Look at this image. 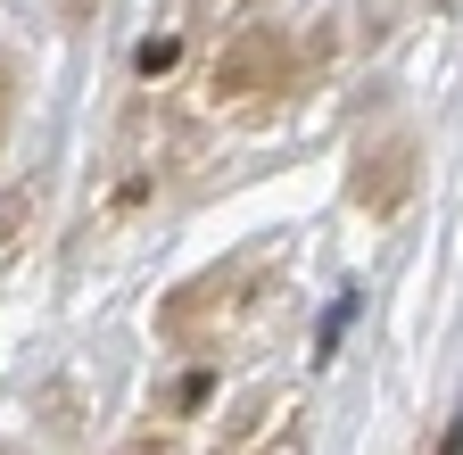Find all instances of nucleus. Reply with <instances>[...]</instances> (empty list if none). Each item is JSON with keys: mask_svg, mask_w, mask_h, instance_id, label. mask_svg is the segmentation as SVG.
Wrapping results in <instances>:
<instances>
[{"mask_svg": "<svg viewBox=\"0 0 463 455\" xmlns=\"http://www.w3.org/2000/svg\"><path fill=\"white\" fill-rule=\"evenodd\" d=\"M58 9H67V17H91V9H99V0H58Z\"/></svg>", "mask_w": 463, "mask_h": 455, "instance_id": "nucleus-6", "label": "nucleus"}, {"mask_svg": "<svg viewBox=\"0 0 463 455\" xmlns=\"http://www.w3.org/2000/svg\"><path fill=\"white\" fill-rule=\"evenodd\" d=\"M174 50H183L174 33H165V42H141V50H133V75H165V67H174Z\"/></svg>", "mask_w": 463, "mask_h": 455, "instance_id": "nucleus-4", "label": "nucleus"}, {"mask_svg": "<svg viewBox=\"0 0 463 455\" xmlns=\"http://www.w3.org/2000/svg\"><path fill=\"white\" fill-rule=\"evenodd\" d=\"M414 183H422V149L405 141V133H381L364 157H356V207L364 215H405V199H414Z\"/></svg>", "mask_w": 463, "mask_h": 455, "instance_id": "nucleus-2", "label": "nucleus"}, {"mask_svg": "<svg viewBox=\"0 0 463 455\" xmlns=\"http://www.w3.org/2000/svg\"><path fill=\"white\" fill-rule=\"evenodd\" d=\"M439 455H463V422H447V439H439Z\"/></svg>", "mask_w": 463, "mask_h": 455, "instance_id": "nucleus-5", "label": "nucleus"}, {"mask_svg": "<svg viewBox=\"0 0 463 455\" xmlns=\"http://www.w3.org/2000/svg\"><path fill=\"white\" fill-rule=\"evenodd\" d=\"M33 207H42V183H17V191H0V257H9V249L25 241Z\"/></svg>", "mask_w": 463, "mask_h": 455, "instance_id": "nucleus-3", "label": "nucleus"}, {"mask_svg": "<svg viewBox=\"0 0 463 455\" xmlns=\"http://www.w3.org/2000/svg\"><path fill=\"white\" fill-rule=\"evenodd\" d=\"M298 91V50H289L281 25H241L215 59H207V100L232 108V117H257V108Z\"/></svg>", "mask_w": 463, "mask_h": 455, "instance_id": "nucleus-1", "label": "nucleus"}]
</instances>
